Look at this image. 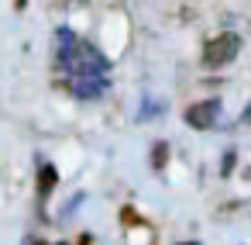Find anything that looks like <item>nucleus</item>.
I'll use <instances>...</instances> for the list:
<instances>
[{"label":"nucleus","instance_id":"4","mask_svg":"<svg viewBox=\"0 0 251 245\" xmlns=\"http://www.w3.org/2000/svg\"><path fill=\"white\" fill-rule=\"evenodd\" d=\"M66 83L79 100H100L107 90V76H66Z\"/></svg>","mask_w":251,"mask_h":245},{"label":"nucleus","instance_id":"2","mask_svg":"<svg viewBox=\"0 0 251 245\" xmlns=\"http://www.w3.org/2000/svg\"><path fill=\"white\" fill-rule=\"evenodd\" d=\"M237 52H241V38H237L234 31L217 35V38H210V42L203 45V66L220 69V66H227V62H230Z\"/></svg>","mask_w":251,"mask_h":245},{"label":"nucleus","instance_id":"3","mask_svg":"<svg viewBox=\"0 0 251 245\" xmlns=\"http://www.w3.org/2000/svg\"><path fill=\"white\" fill-rule=\"evenodd\" d=\"M220 100L217 97H210V100H200V104H193V107H186V124L189 128H196V131H210V128H217L220 124Z\"/></svg>","mask_w":251,"mask_h":245},{"label":"nucleus","instance_id":"1","mask_svg":"<svg viewBox=\"0 0 251 245\" xmlns=\"http://www.w3.org/2000/svg\"><path fill=\"white\" fill-rule=\"evenodd\" d=\"M55 56H59V69L66 76H107L110 62L100 49H93L90 42H79L69 28L55 31Z\"/></svg>","mask_w":251,"mask_h":245},{"label":"nucleus","instance_id":"7","mask_svg":"<svg viewBox=\"0 0 251 245\" xmlns=\"http://www.w3.org/2000/svg\"><path fill=\"white\" fill-rule=\"evenodd\" d=\"M241 124H251V104L244 107V114H241Z\"/></svg>","mask_w":251,"mask_h":245},{"label":"nucleus","instance_id":"6","mask_svg":"<svg viewBox=\"0 0 251 245\" xmlns=\"http://www.w3.org/2000/svg\"><path fill=\"white\" fill-rule=\"evenodd\" d=\"M165 152H169V145H165V142H158V145H155V155H151V162H155L158 169L165 166Z\"/></svg>","mask_w":251,"mask_h":245},{"label":"nucleus","instance_id":"5","mask_svg":"<svg viewBox=\"0 0 251 245\" xmlns=\"http://www.w3.org/2000/svg\"><path fill=\"white\" fill-rule=\"evenodd\" d=\"M52 183H55V169L52 166H42V193H49Z\"/></svg>","mask_w":251,"mask_h":245}]
</instances>
